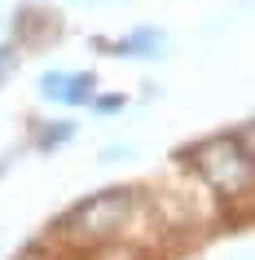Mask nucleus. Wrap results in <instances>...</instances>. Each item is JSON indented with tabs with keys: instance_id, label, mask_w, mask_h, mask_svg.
Instances as JSON below:
<instances>
[{
	"instance_id": "obj_8",
	"label": "nucleus",
	"mask_w": 255,
	"mask_h": 260,
	"mask_svg": "<svg viewBox=\"0 0 255 260\" xmlns=\"http://www.w3.org/2000/svg\"><path fill=\"white\" fill-rule=\"evenodd\" d=\"M97 110H101V115H115V110H123V97H119V93H110V97H97Z\"/></svg>"
},
{
	"instance_id": "obj_4",
	"label": "nucleus",
	"mask_w": 255,
	"mask_h": 260,
	"mask_svg": "<svg viewBox=\"0 0 255 260\" xmlns=\"http://www.w3.org/2000/svg\"><path fill=\"white\" fill-rule=\"evenodd\" d=\"M115 49H119V53H159L163 36H159V31H150V27H141V31H132L128 40H119Z\"/></svg>"
},
{
	"instance_id": "obj_3",
	"label": "nucleus",
	"mask_w": 255,
	"mask_h": 260,
	"mask_svg": "<svg viewBox=\"0 0 255 260\" xmlns=\"http://www.w3.org/2000/svg\"><path fill=\"white\" fill-rule=\"evenodd\" d=\"M97 93V75L93 71H84V75H70L66 88H62V102H70V106H84V102H93Z\"/></svg>"
},
{
	"instance_id": "obj_7",
	"label": "nucleus",
	"mask_w": 255,
	"mask_h": 260,
	"mask_svg": "<svg viewBox=\"0 0 255 260\" xmlns=\"http://www.w3.org/2000/svg\"><path fill=\"white\" fill-rule=\"evenodd\" d=\"M14 62H18V49H14V44H0V84L9 80V71H14Z\"/></svg>"
},
{
	"instance_id": "obj_5",
	"label": "nucleus",
	"mask_w": 255,
	"mask_h": 260,
	"mask_svg": "<svg viewBox=\"0 0 255 260\" xmlns=\"http://www.w3.org/2000/svg\"><path fill=\"white\" fill-rule=\"evenodd\" d=\"M70 133H75V123H49V128H44V137H40V146H44V150H53V146H66Z\"/></svg>"
},
{
	"instance_id": "obj_6",
	"label": "nucleus",
	"mask_w": 255,
	"mask_h": 260,
	"mask_svg": "<svg viewBox=\"0 0 255 260\" xmlns=\"http://www.w3.org/2000/svg\"><path fill=\"white\" fill-rule=\"evenodd\" d=\"M40 88H44L49 97H57V102H62V88H66V75H62V71H49V75L40 80Z\"/></svg>"
},
{
	"instance_id": "obj_2",
	"label": "nucleus",
	"mask_w": 255,
	"mask_h": 260,
	"mask_svg": "<svg viewBox=\"0 0 255 260\" xmlns=\"http://www.w3.org/2000/svg\"><path fill=\"white\" fill-rule=\"evenodd\" d=\"M198 177L225 194V199H246L251 194V133L242 128L238 137H215L194 150Z\"/></svg>"
},
{
	"instance_id": "obj_10",
	"label": "nucleus",
	"mask_w": 255,
	"mask_h": 260,
	"mask_svg": "<svg viewBox=\"0 0 255 260\" xmlns=\"http://www.w3.org/2000/svg\"><path fill=\"white\" fill-rule=\"evenodd\" d=\"M0 172H5V164H0Z\"/></svg>"
},
{
	"instance_id": "obj_1",
	"label": "nucleus",
	"mask_w": 255,
	"mask_h": 260,
	"mask_svg": "<svg viewBox=\"0 0 255 260\" xmlns=\"http://www.w3.org/2000/svg\"><path fill=\"white\" fill-rule=\"evenodd\" d=\"M132 216H136V199L128 190H101V194H93V199H84L80 207H70L57 230L66 234L70 243L88 247V243H110V238H119L123 225Z\"/></svg>"
},
{
	"instance_id": "obj_9",
	"label": "nucleus",
	"mask_w": 255,
	"mask_h": 260,
	"mask_svg": "<svg viewBox=\"0 0 255 260\" xmlns=\"http://www.w3.org/2000/svg\"><path fill=\"white\" fill-rule=\"evenodd\" d=\"M22 260H40V256H22Z\"/></svg>"
}]
</instances>
